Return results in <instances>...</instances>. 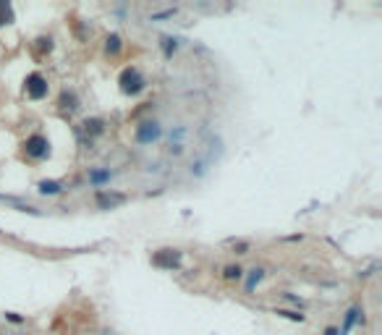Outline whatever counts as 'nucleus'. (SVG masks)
I'll return each instance as SVG.
<instances>
[{
    "instance_id": "obj_18",
    "label": "nucleus",
    "mask_w": 382,
    "mask_h": 335,
    "mask_svg": "<svg viewBox=\"0 0 382 335\" xmlns=\"http://www.w3.org/2000/svg\"><path fill=\"white\" fill-rule=\"evenodd\" d=\"M186 134H189V128H186V126H183V123H175L170 131H167V144H183Z\"/></svg>"
},
{
    "instance_id": "obj_21",
    "label": "nucleus",
    "mask_w": 382,
    "mask_h": 335,
    "mask_svg": "<svg viewBox=\"0 0 382 335\" xmlns=\"http://www.w3.org/2000/svg\"><path fill=\"white\" fill-rule=\"evenodd\" d=\"M207 160L204 157H199V160H194V163H191V176L194 178H202V176H207Z\"/></svg>"
},
{
    "instance_id": "obj_26",
    "label": "nucleus",
    "mask_w": 382,
    "mask_h": 335,
    "mask_svg": "<svg viewBox=\"0 0 382 335\" xmlns=\"http://www.w3.org/2000/svg\"><path fill=\"white\" fill-rule=\"evenodd\" d=\"M5 319H8V322H13V325H21V322H24V317L16 314V311H5Z\"/></svg>"
},
{
    "instance_id": "obj_11",
    "label": "nucleus",
    "mask_w": 382,
    "mask_h": 335,
    "mask_svg": "<svg viewBox=\"0 0 382 335\" xmlns=\"http://www.w3.org/2000/svg\"><path fill=\"white\" fill-rule=\"evenodd\" d=\"M113 176H116V173H113L110 168H89L87 181H89V186H95V191H97V189L108 186L113 181Z\"/></svg>"
},
{
    "instance_id": "obj_8",
    "label": "nucleus",
    "mask_w": 382,
    "mask_h": 335,
    "mask_svg": "<svg viewBox=\"0 0 382 335\" xmlns=\"http://www.w3.org/2000/svg\"><path fill=\"white\" fill-rule=\"evenodd\" d=\"M364 309L358 307V304H354V307L346 309V314H343V325L338 327V335H348L351 330H354L356 325H364Z\"/></svg>"
},
{
    "instance_id": "obj_6",
    "label": "nucleus",
    "mask_w": 382,
    "mask_h": 335,
    "mask_svg": "<svg viewBox=\"0 0 382 335\" xmlns=\"http://www.w3.org/2000/svg\"><path fill=\"white\" fill-rule=\"evenodd\" d=\"M105 131H108V123H105V118L100 116H92V118H84L81 126L76 128V134L81 136V139H87L92 144V139H97V136H102Z\"/></svg>"
},
{
    "instance_id": "obj_1",
    "label": "nucleus",
    "mask_w": 382,
    "mask_h": 335,
    "mask_svg": "<svg viewBox=\"0 0 382 335\" xmlns=\"http://www.w3.org/2000/svg\"><path fill=\"white\" fill-rule=\"evenodd\" d=\"M21 152H24V157L26 160H32V163H45V160H50L52 155V144L50 139L45 134H32V136H26L24 144H21Z\"/></svg>"
},
{
    "instance_id": "obj_12",
    "label": "nucleus",
    "mask_w": 382,
    "mask_h": 335,
    "mask_svg": "<svg viewBox=\"0 0 382 335\" xmlns=\"http://www.w3.org/2000/svg\"><path fill=\"white\" fill-rule=\"evenodd\" d=\"M66 191V184L63 181H55V178H42L37 181V194L40 196H60Z\"/></svg>"
},
{
    "instance_id": "obj_23",
    "label": "nucleus",
    "mask_w": 382,
    "mask_h": 335,
    "mask_svg": "<svg viewBox=\"0 0 382 335\" xmlns=\"http://www.w3.org/2000/svg\"><path fill=\"white\" fill-rule=\"evenodd\" d=\"M175 13H178V8H163V11L149 13V21H167V19H173Z\"/></svg>"
},
{
    "instance_id": "obj_10",
    "label": "nucleus",
    "mask_w": 382,
    "mask_h": 335,
    "mask_svg": "<svg viewBox=\"0 0 382 335\" xmlns=\"http://www.w3.org/2000/svg\"><path fill=\"white\" fill-rule=\"evenodd\" d=\"M267 278V267L262 264H254L251 270H243V293H254L257 286Z\"/></svg>"
},
{
    "instance_id": "obj_5",
    "label": "nucleus",
    "mask_w": 382,
    "mask_h": 335,
    "mask_svg": "<svg viewBox=\"0 0 382 335\" xmlns=\"http://www.w3.org/2000/svg\"><path fill=\"white\" fill-rule=\"evenodd\" d=\"M183 262V251L181 249H157L155 254H152V264L160 270H178Z\"/></svg>"
},
{
    "instance_id": "obj_27",
    "label": "nucleus",
    "mask_w": 382,
    "mask_h": 335,
    "mask_svg": "<svg viewBox=\"0 0 382 335\" xmlns=\"http://www.w3.org/2000/svg\"><path fill=\"white\" fill-rule=\"evenodd\" d=\"M322 335H338V327H335V325H327Z\"/></svg>"
},
{
    "instance_id": "obj_17",
    "label": "nucleus",
    "mask_w": 382,
    "mask_h": 335,
    "mask_svg": "<svg viewBox=\"0 0 382 335\" xmlns=\"http://www.w3.org/2000/svg\"><path fill=\"white\" fill-rule=\"evenodd\" d=\"M223 280H228V283H239V280H243V267L239 262L225 264L223 267Z\"/></svg>"
},
{
    "instance_id": "obj_2",
    "label": "nucleus",
    "mask_w": 382,
    "mask_h": 335,
    "mask_svg": "<svg viewBox=\"0 0 382 335\" xmlns=\"http://www.w3.org/2000/svg\"><path fill=\"white\" fill-rule=\"evenodd\" d=\"M118 87L126 97H139L147 89V76H144L136 66H126L118 76Z\"/></svg>"
},
{
    "instance_id": "obj_22",
    "label": "nucleus",
    "mask_w": 382,
    "mask_h": 335,
    "mask_svg": "<svg viewBox=\"0 0 382 335\" xmlns=\"http://www.w3.org/2000/svg\"><path fill=\"white\" fill-rule=\"evenodd\" d=\"M280 299H283V301H288V304H291V307H296V311L307 307V304H304V299H299V296H296V293H291V291H283V293H280Z\"/></svg>"
},
{
    "instance_id": "obj_15",
    "label": "nucleus",
    "mask_w": 382,
    "mask_h": 335,
    "mask_svg": "<svg viewBox=\"0 0 382 335\" xmlns=\"http://www.w3.org/2000/svg\"><path fill=\"white\" fill-rule=\"evenodd\" d=\"M178 48H181L178 37H170V34H163V37H160V50H163V58L170 60L175 52H178Z\"/></svg>"
},
{
    "instance_id": "obj_25",
    "label": "nucleus",
    "mask_w": 382,
    "mask_h": 335,
    "mask_svg": "<svg viewBox=\"0 0 382 335\" xmlns=\"http://www.w3.org/2000/svg\"><path fill=\"white\" fill-rule=\"evenodd\" d=\"M233 249H236V254H249V251H251V243H249V241H236Z\"/></svg>"
},
{
    "instance_id": "obj_14",
    "label": "nucleus",
    "mask_w": 382,
    "mask_h": 335,
    "mask_svg": "<svg viewBox=\"0 0 382 335\" xmlns=\"http://www.w3.org/2000/svg\"><path fill=\"white\" fill-rule=\"evenodd\" d=\"M105 52H108L110 58H118L120 52H123V37H120L118 32H110L108 37H105Z\"/></svg>"
},
{
    "instance_id": "obj_24",
    "label": "nucleus",
    "mask_w": 382,
    "mask_h": 335,
    "mask_svg": "<svg viewBox=\"0 0 382 335\" xmlns=\"http://www.w3.org/2000/svg\"><path fill=\"white\" fill-rule=\"evenodd\" d=\"M186 152V144H167V155L170 157H181Z\"/></svg>"
},
{
    "instance_id": "obj_4",
    "label": "nucleus",
    "mask_w": 382,
    "mask_h": 335,
    "mask_svg": "<svg viewBox=\"0 0 382 335\" xmlns=\"http://www.w3.org/2000/svg\"><path fill=\"white\" fill-rule=\"evenodd\" d=\"M48 92H50V84L40 71H32L24 79V95L29 97V100H45Z\"/></svg>"
},
{
    "instance_id": "obj_7",
    "label": "nucleus",
    "mask_w": 382,
    "mask_h": 335,
    "mask_svg": "<svg viewBox=\"0 0 382 335\" xmlns=\"http://www.w3.org/2000/svg\"><path fill=\"white\" fill-rule=\"evenodd\" d=\"M126 202H128V194H123V191H108V189H97L95 191L97 210H116Z\"/></svg>"
},
{
    "instance_id": "obj_20",
    "label": "nucleus",
    "mask_w": 382,
    "mask_h": 335,
    "mask_svg": "<svg viewBox=\"0 0 382 335\" xmlns=\"http://www.w3.org/2000/svg\"><path fill=\"white\" fill-rule=\"evenodd\" d=\"M275 314L283 317V319H291V322H299V325L304 322V319H307V317L301 314V311H296V309H280V307L275 309Z\"/></svg>"
},
{
    "instance_id": "obj_3",
    "label": "nucleus",
    "mask_w": 382,
    "mask_h": 335,
    "mask_svg": "<svg viewBox=\"0 0 382 335\" xmlns=\"http://www.w3.org/2000/svg\"><path fill=\"white\" fill-rule=\"evenodd\" d=\"M163 136H165V128L157 118H144L134 128V142L142 144V147H152V144H157Z\"/></svg>"
},
{
    "instance_id": "obj_9",
    "label": "nucleus",
    "mask_w": 382,
    "mask_h": 335,
    "mask_svg": "<svg viewBox=\"0 0 382 335\" xmlns=\"http://www.w3.org/2000/svg\"><path fill=\"white\" fill-rule=\"evenodd\" d=\"M79 108H81L79 92H76V89H63L60 97H58V110L63 113V116H73Z\"/></svg>"
},
{
    "instance_id": "obj_16",
    "label": "nucleus",
    "mask_w": 382,
    "mask_h": 335,
    "mask_svg": "<svg viewBox=\"0 0 382 335\" xmlns=\"http://www.w3.org/2000/svg\"><path fill=\"white\" fill-rule=\"evenodd\" d=\"M34 50H37V55H42V58L50 55V52L55 50V40H52L50 34H40L34 40Z\"/></svg>"
},
{
    "instance_id": "obj_19",
    "label": "nucleus",
    "mask_w": 382,
    "mask_h": 335,
    "mask_svg": "<svg viewBox=\"0 0 382 335\" xmlns=\"http://www.w3.org/2000/svg\"><path fill=\"white\" fill-rule=\"evenodd\" d=\"M13 5L8 3V0H0V29L3 26H8V24H13Z\"/></svg>"
},
{
    "instance_id": "obj_13",
    "label": "nucleus",
    "mask_w": 382,
    "mask_h": 335,
    "mask_svg": "<svg viewBox=\"0 0 382 335\" xmlns=\"http://www.w3.org/2000/svg\"><path fill=\"white\" fill-rule=\"evenodd\" d=\"M0 202L8 204V207H13L16 212H26V215H34V217H40V215H42V210H40V207H34V204H29V202H21V199H16V196H5V194H0Z\"/></svg>"
}]
</instances>
